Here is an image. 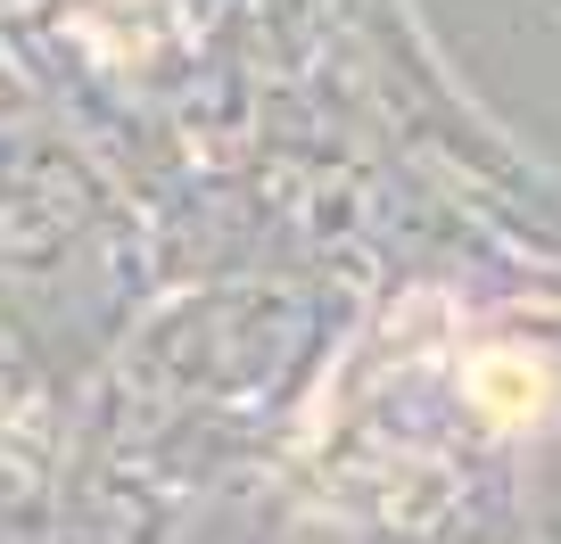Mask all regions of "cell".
<instances>
[{
  "instance_id": "1",
  "label": "cell",
  "mask_w": 561,
  "mask_h": 544,
  "mask_svg": "<svg viewBox=\"0 0 561 544\" xmlns=\"http://www.w3.org/2000/svg\"><path fill=\"white\" fill-rule=\"evenodd\" d=\"M462 396L479 404V421L528 429L545 404H553V380H545V363L528 347H488V355H471V371H462Z\"/></svg>"
}]
</instances>
